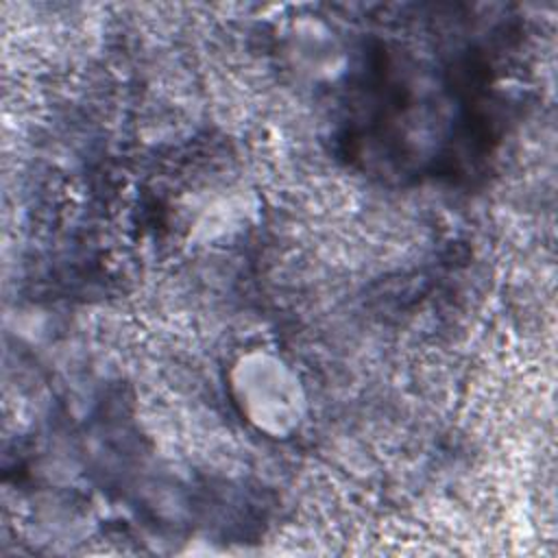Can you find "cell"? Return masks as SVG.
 Masks as SVG:
<instances>
[{
  "mask_svg": "<svg viewBox=\"0 0 558 558\" xmlns=\"http://www.w3.org/2000/svg\"><path fill=\"white\" fill-rule=\"evenodd\" d=\"M227 395L240 418L268 440L294 438L310 414L299 371L277 351L248 347L227 368Z\"/></svg>",
  "mask_w": 558,
  "mask_h": 558,
  "instance_id": "obj_1",
  "label": "cell"
}]
</instances>
